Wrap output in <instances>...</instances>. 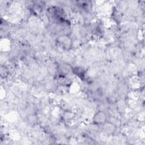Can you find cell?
<instances>
[{
	"instance_id": "cell-2",
	"label": "cell",
	"mask_w": 145,
	"mask_h": 145,
	"mask_svg": "<svg viewBox=\"0 0 145 145\" xmlns=\"http://www.w3.org/2000/svg\"><path fill=\"white\" fill-rule=\"evenodd\" d=\"M58 42L60 44V46H61L63 48H69L71 45V42L70 39L66 35H62L58 37Z\"/></svg>"
},
{
	"instance_id": "cell-1",
	"label": "cell",
	"mask_w": 145,
	"mask_h": 145,
	"mask_svg": "<svg viewBox=\"0 0 145 145\" xmlns=\"http://www.w3.org/2000/svg\"><path fill=\"white\" fill-rule=\"evenodd\" d=\"M107 119L106 113L103 111L96 112L93 117V122L96 125H103Z\"/></svg>"
},
{
	"instance_id": "cell-3",
	"label": "cell",
	"mask_w": 145,
	"mask_h": 145,
	"mask_svg": "<svg viewBox=\"0 0 145 145\" xmlns=\"http://www.w3.org/2000/svg\"><path fill=\"white\" fill-rule=\"evenodd\" d=\"M116 130V126L114 124L111 122H105L103 124V130L104 132L110 135L113 134Z\"/></svg>"
}]
</instances>
